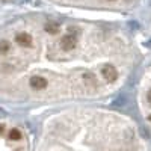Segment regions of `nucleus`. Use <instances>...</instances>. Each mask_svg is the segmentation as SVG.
Listing matches in <instances>:
<instances>
[{
    "label": "nucleus",
    "instance_id": "nucleus-1",
    "mask_svg": "<svg viewBox=\"0 0 151 151\" xmlns=\"http://www.w3.org/2000/svg\"><path fill=\"white\" fill-rule=\"evenodd\" d=\"M76 42H77L76 35L74 33H67V35L62 36V40H60V48L64 50V52H73V50L76 48Z\"/></svg>",
    "mask_w": 151,
    "mask_h": 151
},
{
    "label": "nucleus",
    "instance_id": "nucleus-2",
    "mask_svg": "<svg viewBox=\"0 0 151 151\" xmlns=\"http://www.w3.org/2000/svg\"><path fill=\"white\" fill-rule=\"evenodd\" d=\"M15 42L20 47H32L33 45V38L27 32H18L15 35Z\"/></svg>",
    "mask_w": 151,
    "mask_h": 151
},
{
    "label": "nucleus",
    "instance_id": "nucleus-3",
    "mask_svg": "<svg viewBox=\"0 0 151 151\" xmlns=\"http://www.w3.org/2000/svg\"><path fill=\"white\" fill-rule=\"evenodd\" d=\"M29 86L33 91H44L48 86V82L44 77H41V76H33V77L29 80Z\"/></svg>",
    "mask_w": 151,
    "mask_h": 151
},
{
    "label": "nucleus",
    "instance_id": "nucleus-4",
    "mask_svg": "<svg viewBox=\"0 0 151 151\" xmlns=\"http://www.w3.org/2000/svg\"><path fill=\"white\" fill-rule=\"evenodd\" d=\"M101 74H103V77H104L106 80H109V82L115 80V79L118 77V71L115 70V67H110V65L103 67V68H101Z\"/></svg>",
    "mask_w": 151,
    "mask_h": 151
},
{
    "label": "nucleus",
    "instance_id": "nucleus-5",
    "mask_svg": "<svg viewBox=\"0 0 151 151\" xmlns=\"http://www.w3.org/2000/svg\"><path fill=\"white\" fill-rule=\"evenodd\" d=\"M9 50H11L9 41H6V40H2V41H0V55H8Z\"/></svg>",
    "mask_w": 151,
    "mask_h": 151
},
{
    "label": "nucleus",
    "instance_id": "nucleus-6",
    "mask_svg": "<svg viewBox=\"0 0 151 151\" xmlns=\"http://www.w3.org/2000/svg\"><path fill=\"white\" fill-rule=\"evenodd\" d=\"M9 139L11 141H20L21 139V132L18 129H12L9 132Z\"/></svg>",
    "mask_w": 151,
    "mask_h": 151
},
{
    "label": "nucleus",
    "instance_id": "nucleus-7",
    "mask_svg": "<svg viewBox=\"0 0 151 151\" xmlns=\"http://www.w3.org/2000/svg\"><path fill=\"white\" fill-rule=\"evenodd\" d=\"M3 132H5V125H3V124H0V134H2Z\"/></svg>",
    "mask_w": 151,
    "mask_h": 151
},
{
    "label": "nucleus",
    "instance_id": "nucleus-8",
    "mask_svg": "<svg viewBox=\"0 0 151 151\" xmlns=\"http://www.w3.org/2000/svg\"><path fill=\"white\" fill-rule=\"evenodd\" d=\"M148 101H150V103H151V91H150V92H148Z\"/></svg>",
    "mask_w": 151,
    "mask_h": 151
}]
</instances>
